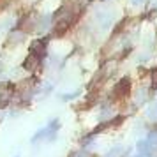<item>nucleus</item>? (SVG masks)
<instances>
[{
	"mask_svg": "<svg viewBox=\"0 0 157 157\" xmlns=\"http://www.w3.org/2000/svg\"><path fill=\"white\" fill-rule=\"evenodd\" d=\"M72 18H74V13H72V9L69 6H64V7H60L55 13L53 16V30H57V32H65V30L71 27L72 23Z\"/></svg>",
	"mask_w": 157,
	"mask_h": 157,
	"instance_id": "f257e3e1",
	"label": "nucleus"
},
{
	"mask_svg": "<svg viewBox=\"0 0 157 157\" xmlns=\"http://www.w3.org/2000/svg\"><path fill=\"white\" fill-rule=\"evenodd\" d=\"M16 94L21 102H30L36 95V85L32 79H21L18 83V88H16Z\"/></svg>",
	"mask_w": 157,
	"mask_h": 157,
	"instance_id": "f03ea898",
	"label": "nucleus"
},
{
	"mask_svg": "<svg viewBox=\"0 0 157 157\" xmlns=\"http://www.w3.org/2000/svg\"><path fill=\"white\" fill-rule=\"evenodd\" d=\"M14 94H16V88L13 86V83H2L0 85V109L7 108L13 102Z\"/></svg>",
	"mask_w": 157,
	"mask_h": 157,
	"instance_id": "7ed1b4c3",
	"label": "nucleus"
},
{
	"mask_svg": "<svg viewBox=\"0 0 157 157\" xmlns=\"http://www.w3.org/2000/svg\"><path fill=\"white\" fill-rule=\"evenodd\" d=\"M41 58H43V57H39V55H36V53H32V51H30L29 57L25 58V62H23L21 67L29 72V74H32V72H36L37 69H39V65H41Z\"/></svg>",
	"mask_w": 157,
	"mask_h": 157,
	"instance_id": "20e7f679",
	"label": "nucleus"
},
{
	"mask_svg": "<svg viewBox=\"0 0 157 157\" xmlns=\"http://www.w3.org/2000/svg\"><path fill=\"white\" fill-rule=\"evenodd\" d=\"M95 21L101 29H109L111 27V21H113V16L109 11H97L95 14Z\"/></svg>",
	"mask_w": 157,
	"mask_h": 157,
	"instance_id": "39448f33",
	"label": "nucleus"
},
{
	"mask_svg": "<svg viewBox=\"0 0 157 157\" xmlns=\"http://www.w3.org/2000/svg\"><path fill=\"white\" fill-rule=\"evenodd\" d=\"M25 39H27V32H23V30H9V36H7L9 44L16 46V44H21Z\"/></svg>",
	"mask_w": 157,
	"mask_h": 157,
	"instance_id": "423d86ee",
	"label": "nucleus"
},
{
	"mask_svg": "<svg viewBox=\"0 0 157 157\" xmlns=\"http://www.w3.org/2000/svg\"><path fill=\"white\" fill-rule=\"evenodd\" d=\"M115 117V109L111 106V102H104L101 104V109H99V120L101 122H106V120H111Z\"/></svg>",
	"mask_w": 157,
	"mask_h": 157,
	"instance_id": "0eeeda50",
	"label": "nucleus"
},
{
	"mask_svg": "<svg viewBox=\"0 0 157 157\" xmlns=\"http://www.w3.org/2000/svg\"><path fill=\"white\" fill-rule=\"evenodd\" d=\"M46 48H48V41H46V39H37V41L32 43L30 51H32V53H36V55H39V57H44Z\"/></svg>",
	"mask_w": 157,
	"mask_h": 157,
	"instance_id": "6e6552de",
	"label": "nucleus"
},
{
	"mask_svg": "<svg viewBox=\"0 0 157 157\" xmlns=\"http://www.w3.org/2000/svg\"><path fill=\"white\" fill-rule=\"evenodd\" d=\"M136 150H138V154H141L145 157H152V154L155 152V150L150 147V143L147 140H140V141L136 143Z\"/></svg>",
	"mask_w": 157,
	"mask_h": 157,
	"instance_id": "1a4fd4ad",
	"label": "nucleus"
},
{
	"mask_svg": "<svg viewBox=\"0 0 157 157\" xmlns=\"http://www.w3.org/2000/svg\"><path fill=\"white\" fill-rule=\"evenodd\" d=\"M148 101V88L147 86H140L134 92V104L136 106H141Z\"/></svg>",
	"mask_w": 157,
	"mask_h": 157,
	"instance_id": "9d476101",
	"label": "nucleus"
},
{
	"mask_svg": "<svg viewBox=\"0 0 157 157\" xmlns=\"http://www.w3.org/2000/svg\"><path fill=\"white\" fill-rule=\"evenodd\" d=\"M147 118L150 122H157V101L150 102V106L147 108Z\"/></svg>",
	"mask_w": 157,
	"mask_h": 157,
	"instance_id": "9b49d317",
	"label": "nucleus"
},
{
	"mask_svg": "<svg viewBox=\"0 0 157 157\" xmlns=\"http://www.w3.org/2000/svg\"><path fill=\"white\" fill-rule=\"evenodd\" d=\"M124 152H125V150H124V147H122V145H117V147H113V148L109 150L104 157H120Z\"/></svg>",
	"mask_w": 157,
	"mask_h": 157,
	"instance_id": "f8f14e48",
	"label": "nucleus"
},
{
	"mask_svg": "<svg viewBox=\"0 0 157 157\" xmlns=\"http://www.w3.org/2000/svg\"><path fill=\"white\" fill-rule=\"evenodd\" d=\"M147 141H148L150 147L157 152V131H150L148 136H147Z\"/></svg>",
	"mask_w": 157,
	"mask_h": 157,
	"instance_id": "ddd939ff",
	"label": "nucleus"
},
{
	"mask_svg": "<svg viewBox=\"0 0 157 157\" xmlns=\"http://www.w3.org/2000/svg\"><path fill=\"white\" fill-rule=\"evenodd\" d=\"M79 94H81V90H76V92H69V94H64V95H60V99H62V101H71V99H76Z\"/></svg>",
	"mask_w": 157,
	"mask_h": 157,
	"instance_id": "4468645a",
	"label": "nucleus"
},
{
	"mask_svg": "<svg viewBox=\"0 0 157 157\" xmlns=\"http://www.w3.org/2000/svg\"><path fill=\"white\" fill-rule=\"evenodd\" d=\"M150 81H152V88H157V69L150 72Z\"/></svg>",
	"mask_w": 157,
	"mask_h": 157,
	"instance_id": "2eb2a0df",
	"label": "nucleus"
},
{
	"mask_svg": "<svg viewBox=\"0 0 157 157\" xmlns=\"http://www.w3.org/2000/svg\"><path fill=\"white\" fill-rule=\"evenodd\" d=\"M71 157H92V155H90L86 150H78V152H74Z\"/></svg>",
	"mask_w": 157,
	"mask_h": 157,
	"instance_id": "dca6fc26",
	"label": "nucleus"
},
{
	"mask_svg": "<svg viewBox=\"0 0 157 157\" xmlns=\"http://www.w3.org/2000/svg\"><path fill=\"white\" fill-rule=\"evenodd\" d=\"M94 140H95V136H94V134L92 136H86V138H83V140H81V145H83V147H88Z\"/></svg>",
	"mask_w": 157,
	"mask_h": 157,
	"instance_id": "f3484780",
	"label": "nucleus"
},
{
	"mask_svg": "<svg viewBox=\"0 0 157 157\" xmlns=\"http://www.w3.org/2000/svg\"><path fill=\"white\" fill-rule=\"evenodd\" d=\"M129 2H131L132 6H140V4H143V2H145V0H129Z\"/></svg>",
	"mask_w": 157,
	"mask_h": 157,
	"instance_id": "a211bd4d",
	"label": "nucleus"
},
{
	"mask_svg": "<svg viewBox=\"0 0 157 157\" xmlns=\"http://www.w3.org/2000/svg\"><path fill=\"white\" fill-rule=\"evenodd\" d=\"M132 157H145V155H141V154H138V155H132Z\"/></svg>",
	"mask_w": 157,
	"mask_h": 157,
	"instance_id": "6ab92c4d",
	"label": "nucleus"
}]
</instances>
